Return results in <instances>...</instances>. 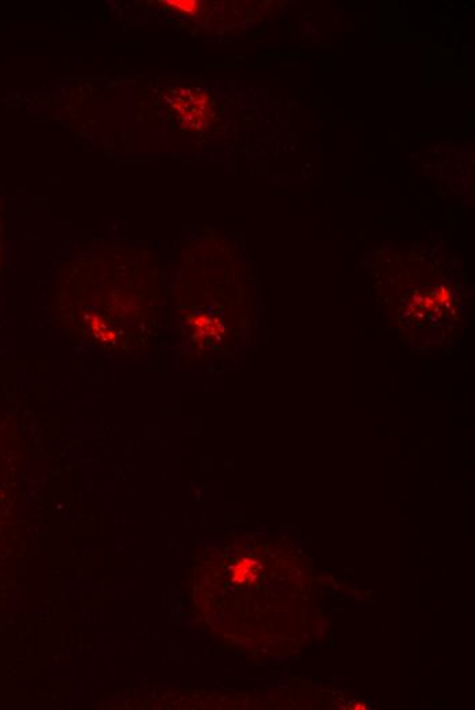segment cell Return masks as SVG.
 <instances>
[{
    "mask_svg": "<svg viewBox=\"0 0 475 710\" xmlns=\"http://www.w3.org/2000/svg\"><path fill=\"white\" fill-rule=\"evenodd\" d=\"M177 115L184 126L198 127L208 115V99L205 94L193 90H180L173 104Z\"/></svg>",
    "mask_w": 475,
    "mask_h": 710,
    "instance_id": "cell-1",
    "label": "cell"
},
{
    "mask_svg": "<svg viewBox=\"0 0 475 710\" xmlns=\"http://www.w3.org/2000/svg\"><path fill=\"white\" fill-rule=\"evenodd\" d=\"M166 4L189 14H194L198 11V3L194 0H168L166 1Z\"/></svg>",
    "mask_w": 475,
    "mask_h": 710,
    "instance_id": "cell-2",
    "label": "cell"
}]
</instances>
